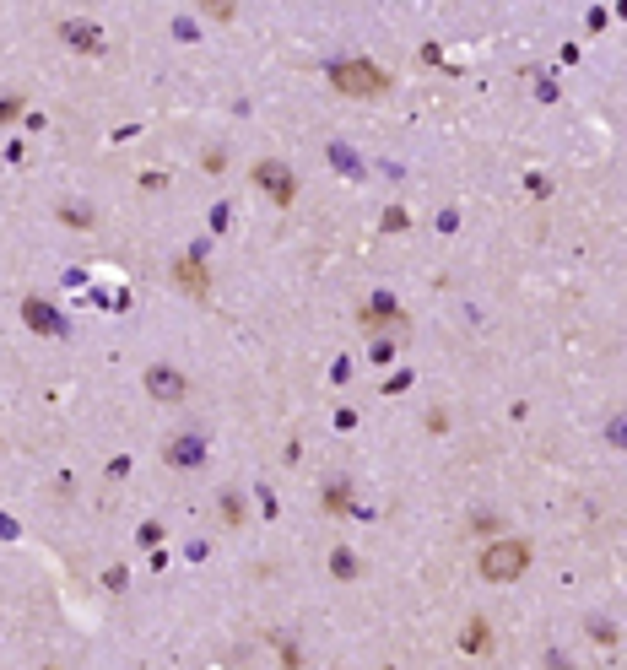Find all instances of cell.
<instances>
[{"instance_id":"cell-1","label":"cell","mask_w":627,"mask_h":670,"mask_svg":"<svg viewBox=\"0 0 627 670\" xmlns=\"http://www.w3.org/2000/svg\"><path fill=\"white\" fill-rule=\"evenodd\" d=\"M330 87L346 92V98H384L390 76H384L373 60H336L330 65Z\"/></svg>"},{"instance_id":"cell-2","label":"cell","mask_w":627,"mask_h":670,"mask_svg":"<svg viewBox=\"0 0 627 670\" xmlns=\"http://www.w3.org/2000/svg\"><path fill=\"white\" fill-rule=\"evenodd\" d=\"M476 568H482L487 584H514V579H525V568H530V541H492Z\"/></svg>"},{"instance_id":"cell-3","label":"cell","mask_w":627,"mask_h":670,"mask_svg":"<svg viewBox=\"0 0 627 670\" xmlns=\"http://www.w3.org/2000/svg\"><path fill=\"white\" fill-rule=\"evenodd\" d=\"M146 395H152V400H163V406H179V400L184 395H190V379H184V373L179 368H168V363H152V368H146Z\"/></svg>"},{"instance_id":"cell-4","label":"cell","mask_w":627,"mask_h":670,"mask_svg":"<svg viewBox=\"0 0 627 670\" xmlns=\"http://www.w3.org/2000/svg\"><path fill=\"white\" fill-rule=\"evenodd\" d=\"M255 184L276 200V206H292V200H298V179H292L287 163H255Z\"/></svg>"},{"instance_id":"cell-5","label":"cell","mask_w":627,"mask_h":670,"mask_svg":"<svg viewBox=\"0 0 627 670\" xmlns=\"http://www.w3.org/2000/svg\"><path fill=\"white\" fill-rule=\"evenodd\" d=\"M55 33L76 49V55H103V28H98L92 17H65Z\"/></svg>"},{"instance_id":"cell-6","label":"cell","mask_w":627,"mask_h":670,"mask_svg":"<svg viewBox=\"0 0 627 670\" xmlns=\"http://www.w3.org/2000/svg\"><path fill=\"white\" fill-rule=\"evenodd\" d=\"M173 281H179L195 303L211 298V276H206V260H200V254H190V260H173Z\"/></svg>"},{"instance_id":"cell-7","label":"cell","mask_w":627,"mask_h":670,"mask_svg":"<svg viewBox=\"0 0 627 670\" xmlns=\"http://www.w3.org/2000/svg\"><path fill=\"white\" fill-rule=\"evenodd\" d=\"M22 319H28L33 335H60V330H65L60 308L49 303V298H22Z\"/></svg>"},{"instance_id":"cell-8","label":"cell","mask_w":627,"mask_h":670,"mask_svg":"<svg viewBox=\"0 0 627 670\" xmlns=\"http://www.w3.org/2000/svg\"><path fill=\"white\" fill-rule=\"evenodd\" d=\"M163 460L173 465V471H179V465H184V471H195V465L206 460V438H200V433H184V438H173V444L163 449Z\"/></svg>"},{"instance_id":"cell-9","label":"cell","mask_w":627,"mask_h":670,"mask_svg":"<svg viewBox=\"0 0 627 670\" xmlns=\"http://www.w3.org/2000/svg\"><path fill=\"white\" fill-rule=\"evenodd\" d=\"M460 649H465V654H487V649H492V627H487V616H471V622H465Z\"/></svg>"},{"instance_id":"cell-10","label":"cell","mask_w":627,"mask_h":670,"mask_svg":"<svg viewBox=\"0 0 627 670\" xmlns=\"http://www.w3.org/2000/svg\"><path fill=\"white\" fill-rule=\"evenodd\" d=\"M357 568H363V562L352 557V546H336V552H330V573H336V579H357Z\"/></svg>"},{"instance_id":"cell-11","label":"cell","mask_w":627,"mask_h":670,"mask_svg":"<svg viewBox=\"0 0 627 670\" xmlns=\"http://www.w3.org/2000/svg\"><path fill=\"white\" fill-rule=\"evenodd\" d=\"M217 508H222V519H228V525H244V498H238V492H222Z\"/></svg>"},{"instance_id":"cell-12","label":"cell","mask_w":627,"mask_h":670,"mask_svg":"<svg viewBox=\"0 0 627 670\" xmlns=\"http://www.w3.org/2000/svg\"><path fill=\"white\" fill-rule=\"evenodd\" d=\"M17 114H22V98H17V92H11V98H0V125H11Z\"/></svg>"},{"instance_id":"cell-13","label":"cell","mask_w":627,"mask_h":670,"mask_svg":"<svg viewBox=\"0 0 627 670\" xmlns=\"http://www.w3.org/2000/svg\"><path fill=\"white\" fill-rule=\"evenodd\" d=\"M606 438H611V449H627V417H617L606 427Z\"/></svg>"},{"instance_id":"cell-14","label":"cell","mask_w":627,"mask_h":670,"mask_svg":"<svg viewBox=\"0 0 627 670\" xmlns=\"http://www.w3.org/2000/svg\"><path fill=\"white\" fill-rule=\"evenodd\" d=\"M406 211H400V206H390V211H384V233H395V227H400V233H406Z\"/></svg>"},{"instance_id":"cell-15","label":"cell","mask_w":627,"mask_h":670,"mask_svg":"<svg viewBox=\"0 0 627 670\" xmlns=\"http://www.w3.org/2000/svg\"><path fill=\"white\" fill-rule=\"evenodd\" d=\"M330 157H336V168H346V173H357V157L346 152V146H330Z\"/></svg>"},{"instance_id":"cell-16","label":"cell","mask_w":627,"mask_h":670,"mask_svg":"<svg viewBox=\"0 0 627 670\" xmlns=\"http://www.w3.org/2000/svg\"><path fill=\"white\" fill-rule=\"evenodd\" d=\"M228 217H233V206H228V200H222V206H211V227H217V233L228 227Z\"/></svg>"},{"instance_id":"cell-17","label":"cell","mask_w":627,"mask_h":670,"mask_svg":"<svg viewBox=\"0 0 627 670\" xmlns=\"http://www.w3.org/2000/svg\"><path fill=\"white\" fill-rule=\"evenodd\" d=\"M325 503H330V508H346V481H336V487H330Z\"/></svg>"}]
</instances>
